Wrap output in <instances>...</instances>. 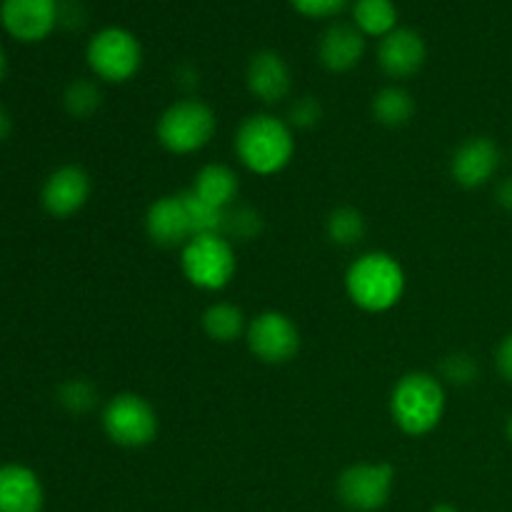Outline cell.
I'll return each mask as SVG.
<instances>
[{
    "label": "cell",
    "mask_w": 512,
    "mask_h": 512,
    "mask_svg": "<svg viewBox=\"0 0 512 512\" xmlns=\"http://www.w3.org/2000/svg\"><path fill=\"white\" fill-rule=\"evenodd\" d=\"M325 230H328V238L333 240L335 245L350 248V245H358L360 240L365 238V218L360 210L345 205V208H335L333 213L328 215Z\"/></svg>",
    "instance_id": "obj_23"
},
{
    "label": "cell",
    "mask_w": 512,
    "mask_h": 512,
    "mask_svg": "<svg viewBox=\"0 0 512 512\" xmlns=\"http://www.w3.org/2000/svg\"><path fill=\"white\" fill-rule=\"evenodd\" d=\"M10 128H13V123H10L8 110H5L3 105H0V143H3V140L8 138V135H10Z\"/></svg>",
    "instance_id": "obj_32"
},
{
    "label": "cell",
    "mask_w": 512,
    "mask_h": 512,
    "mask_svg": "<svg viewBox=\"0 0 512 512\" xmlns=\"http://www.w3.org/2000/svg\"><path fill=\"white\" fill-rule=\"evenodd\" d=\"M235 153L250 173L275 175L293 158V130L275 115L255 113L240 123L235 133Z\"/></svg>",
    "instance_id": "obj_1"
},
{
    "label": "cell",
    "mask_w": 512,
    "mask_h": 512,
    "mask_svg": "<svg viewBox=\"0 0 512 512\" xmlns=\"http://www.w3.org/2000/svg\"><path fill=\"white\" fill-rule=\"evenodd\" d=\"M190 190H193L200 200L213 205V208L228 210L233 208L235 198H238L240 180L238 175H235V170L228 168V165L210 163L195 173L193 188Z\"/></svg>",
    "instance_id": "obj_18"
},
{
    "label": "cell",
    "mask_w": 512,
    "mask_h": 512,
    "mask_svg": "<svg viewBox=\"0 0 512 512\" xmlns=\"http://www.w3.org/2000/svg\"><path fill=\"white\" fill-rule=\"evenodd\" d=\"M85 58H88L90 70L100 80H105V83H125L140 70L143 48H140V40L130 30L110 25V28H103L90 38Z\"/></svg>",
    "instance_id": "obj_6"
},
{
    "label": "cell",
    "mask_w": 512,
    "mask_h": 512,
    "mask_svg": "<svg viewBox=\"0 0 512 512\" xmlns=\"http://www.w3.org/2000/svg\"><path fill=\"white\" fill-rule=\"evenodd\" d=\"M145 230L148 238L153 240L158 248H183L190 238V218L185 210L183 198L178 195H163L155 203H150L148 213H145Z\"/></svg>",
    "instance_id": "obj_13"
},
{
    "label": "cell",
    "mask_w": 512,
    "mask_h": 512,
    "mask_svg": "<svg viewBox=\"0 0 512 512\" xmlns=\"http://www.w3.org/2000/svg\"><path fill=\"white\" fill-rule=\"evenodd\" d=\"M0 23L20 43H38L58 25V0H3Z\"/></svg>",
    "instance_id": "obj_10"
},
{
    "label": "cell",
    "mask_w": 512,
    "mask_h": 512,
    "mask_svg": "<svg viewBox=\"0 0 512 512\" xmlns=\"http://www.w3.org/2000/svg\"><path fill=\"white\" fill-rule=\"evenodd\" d=\"M245 80H248L250 93L268 105L288 98L290 88H293V75H290L288 63L275 50H258L250 58Z\"/></svg>",
    "instance_id": "obj_15"
},
{
    "label": "cell",
    "mask_w": 512,
    "mask_h": 512,
    "mask_svg": "<svg viewBox=\"0 0 512 512\" xmlns=\"http://www.w3.org/2000/svg\"><path fill=\"white\" fill-rule=\"evenodd\" d=\"M495 198H498V203L503 205L505 210H510L512 213V175H508V178L498 185V190H495Z\"/></svg>",
    "instance_id": "obj_31"
},
{
    "label": "cell",
    "mask_w": 512,
    "mask_h": 512,
    "mask_svg": "<svg viewBox=\"0 0 512 512\" xmlns=\"http://www.w3.org/2000/svg\"><path fill=\"white\" fill-rule=\"evenodd\" d=\"M250 353L270 365L288 363L300 350V333L293 320L278 310H265L255 315L245 330Z\"/></svg>",
    "instance_id": "obj_9"
},
{
    "label": "cell",
    "mask_w": 512,
    "mask_h": 512,
    "mask_svg": "<svg viewBox=\"0 0 512 512\" xmlns=\"http://www.w3.org/2000/svg\"><path fill=\"white\" fill-rule=\"evenodd\" d=\"M103 428L123 448H145L158 438V415L140 395L120 393L103 408Z\"/></svg>",
    "instance_id": "obj_7"
},
{
    "label": "cell",
    "mask_w": 512,
    "mask_h": 512,
    "mask_svg": "<svg viewBox=\"0 0 512 512\" xmlns=\"http://www.w3.org/2000/svg\"><path fill=\"white\" fill-rule=\"evenodd\" d=\"M260 230H263V218H260L258 210L248 208V205L228 208V213H225V238L253 240L258 238Z\"/></svg>",
    "instance_id": "obj_25"
},
{
    "label": "cell",
    "mask_w": 512,
    "mask_h": 512,
    "mask_svg": "<svg viewBox=\"0 0 512 512\" xmlns=\"http://www.w3.org/2000/svg\"><path fill=\"white\" fill-rule=\"evenodd\" d=\"M320 115H323V108H320L318 100L313 95H303L290 108V123L298 125V128H313L320 123Z\"/></svg>",
    "instance_id": "obj_28"
},
{
    "label": "cell",
    "mask_w": 512,
    "mask_h": 512,
    "mask_svg": "<svg viewBox=\"0 0 512 512\" xmlns=\"http://www.w3.org/2000/svg\"><path fill=\"white\" fill-rule=\"evenodd\" d=\"M353 18L360 33L375 38H385L398 28V8L393 0H355Z\"/></svg>",
    "instance_id": "obj_19"
},
{
    "label": "cell",
    "mask_w": 512,
    "mask_h": 512,
    "mask_svg": "<svg viewBox=\"0 0 512 512\" xmlns=\"http://www.w3.org/2000/svg\"><path fill=\"white\" fill-rule=\"evenodd\" d=\"M395 470L388 463L350 465L338 478V498L355 512H375L385 508L393 493Z\"/></svg>",
    "instance_id": "obj_8"
},
{
    "label": "cell",
    "mask_w": 512,
    "mask_h": 512,
    "mask_svg": "<svg viewBox=\"0 0 512 512\" xmlns=\"http://www.w3.org/2000/svg\"><path fill=\"white\" fill-rule=\"evenodd\" d=\"M500 168V148L495 140L485 138V135H475L465 143L458 145L450 160V173H453L455 183L463 188L473 190L488 183Z\"/></svg>",
    "instance_id": "obj_12"
},
{
    "label": "cell",
    "mask_w": 512,
    "mask_h": 512,
    "mask_svg": "<svg viewBox=\"0 0 512 512\" xmlns=\"http://www.w3.org/2000/svg\"><path fill=\"white\" fill-rule=\"evenodd\" d=\"M290 3L300 15H308V18H333L350 0H290Z\"/></svg>",
    "instance_id": "obj_29"
},
{
    "label": "cell",
    "mask_w": 512,
    "mask_h": 512,
    "mask_svg": "<svg viewBox=\"0 0 512 512\" xmlns=\"http://www.w3.org/2000/svg\"><path fill=\"white\" fill-rule=\"evenodd\" d=\"M505 433H508V440L512 443V415L508 418V425H505Z\"/></svg>",
    "instance_id": "obj_35"
},
{
    "label": "cell",
    "mask_w": 512,
    "mask_h": 512,
    "mask_svg": "<svg viewBox=\"0 0 512 512\" xmlns=\"http://www.w3.org/2000/svg\"><path fill=\"white\" fill-rule=\"evenodd\" d=\"M63 103L73 118H90L103 103V95H100L98 85L90 83V80H75L65 90Z\"/></svg>",
    "instance_id": "obj_24"
},
{
    "label": "cell",
    "mask_w": 512,
    "mask_h": 512,
    "mask_svg": "<svg viewBox=\"0 0 512 512\" xmlns=\"http://www.w3.org/2000/svg\"><path fill=\"white\" fill-rule=\"evenodd\" d=\"M203 330L215 343H233L248 330V325L238 305L215 303L203 313Z\"/></svg>",
    "instance_id": "obj_21"
},
{
    "label": "cell",
    "mask_w": 512,
    "mask_h": 512,
    "mask_svg": "<svg viewBox=\"0 0 512 512\" xmlns=\"http://www.w3.org/2000/svg\"><path fill=\"white\" fill-rule=\"evenodd\" d=\"M430 512H460V510L453 508V505H448V503H440V505H435Z\"/></svg>",
    "instance_id": "obj_33"
},
{
    "label": "cell",
    "mask_w": 512,
    "mask_h": 512,
    "mask_svg": "<svg viewBox=\"0 0 512 512\" xmlns=\"http://www.w3.org/2000/svg\"><path fill=\"white\" fill-rule=\"evenodd\" d=\"M480 368L478 363H475L473 355L468 353H453L445 358L443 363V375L448 383L453 385H470L475 383V378H478Z\"/></svg>",
    "instance_id": "obj_27"
},
{
    "label": "cell",
    "mask_w": 512,
    "mask_h": 512,
    "mask_svg": "<svg viewBox=\"0 0 512 512\" xmlns=\"http://www.w3.org/2000/svg\"><path fill=\"white\" fill-rule=\"evenodd\" d=\"M350 300L368 313H385L405 293L403 265L388 253H365L345 273Z\"/></svg>",
    "instance_id": "obj_3"
},
{
    "label": "cell",
    "mask_w": 512,
    "mask_h": 512,
    "mask_svg": "<svg viewBox=\"0 0 512 512\" xmlns=\"http://www.w3.org/2000/svg\"><path fill=\"white\" fill-rule=\"evenodd\" d=\"M58 400L63 403L65 410L83 415L95 408V403H98V390H95V385L88 383V380L75 378L60 385Z\"/></svg>",
    "instance_id": "obj_26"
},
{
    "label": "cell",
    "mask_w": 512,
    "mask_h": 512,
    "mask_svg": "<svg viewBox=\"0 0 512 512\" xmlns=\"http://www.w3.org/2000/svg\"><path fill=\"white\" fill-rule=\"evenodd\" d=\"M43 503V485L33 470L18 463L0 468V512H40Z\"/></svg>",
    "instance_id": "obj_17"
},
{
    "label": "cell",
    "mask_w": 512,
    "mask_h": 512,
    "mask_svg": "<svg viewBox=\"0 0 512 512\" xmlns=\"http://www.w3.org/2000/svg\"><path fill=\"white\" fill-rule=\"evenodd\" d=\"M373 115L378 123L388 125V128H403L415 115L413 95L398 85L378 90L373 98Z\"/></svg>",
    "instance_id": "obj_20"
},
{
    "label": "cell",
    "mask_w": 512,
    "mask_h": 512,
    "mask_svg": "<svg viewBox=\"0 0 512 512\" xmlns=\"http://www.w3.org/2000/svg\"><path fill=\"white\" fill-rule=\"evenodd\" d=\"M180 268L200 290H223L233 280L235 253L225 235H195L180 248Z\"/></svg>",
    "instance_id": "obj_5"
},
{
    "label": "cell",
    "mask_w": 512,
    "mask_h": 512,
    "mask_svg": "<svg viewBox=\"0 0 512 512\" xmlns=\"http://www.w3.org/2000/svg\"><path fill=\"white\" fill-rule=\"evenodd\" d=\"M3 75H5V53L3 48H0V80H3Z\"/></svg>",
    "instance_id": "obj_34"
},
{
    "label": "cell",
    "mask_w": 512,
    "mask_h": 512,
    "mask_svg": "<svg viewBox=\"0 0 512 512\" xmlns=\"http://www.w3.org/2000/svg\"><path fill=\"white\" fill-rule=\"evenodd\" d=\"M180 198H183L185 210H188L193 238L195 235H223L225 213H228V210L213 208V205H208L205 200H200L193 190L180 193Z\"/></svg>",
    "instance_id": "obj_22"
},
{
    "label": "cell",
    "mask_w": 512,
    "mask_h": 512,
    "mask_svg": "<svg viewBox=\"0 0 512 512\" xmlns=\"http://www.w3.org/2000/svg\"><path fill=\"white\" fill-rule=\"evenodd\" d=\"M160 145L175 155L198 153L200 148L213 140L215 135V113L203 100L183 98L175 100L158 120Z\"/></svg>",
    "instance_id": "obj_4"
},
{
    "label": "cell",
    "mask_w": 512,
    "mask_h": 512,
    "mask_svg": "<svg viewBox=\"0 0 512 512\" xmlns=\"http://www.w3.org/2000/svg\"><path fill=\"white\" fill-rule=\"evenodd\" d=\"M495 365H498V373L512 383V333L500 340L498 350H495Z\"/></svg>",
    "instance_id": "obj_30"
},
{
    "label": "cell",
    "mask_w": 512,
    "mask_h": 512,
    "mask_svg": "<svg viewBox=\"0 0 512 512\" xmlns=\"http://www.w3.org/2000/svg\"><path fill=\"white\" fill-rule=\"evenodd\" d=\"M90 198V178L78 165H63L53 170L40 190V203L53 218H70L78 213Z\"/></svg>",
    "instance_id": "obj_11"
},
{
    "label": "cell",
    "mask_w": 512,
    "mask_h": 512,
    "mask_svg": "<svg viewBox=\"0 0 512 512\" xmlns=\"http://www.w3.org/2000/svg\"><path fill=\"white\" fill-rule=\"evenodd\" d=\"M443 413L445 390L433 373L415 370L395 383L390 395V415L405 435L413 438L428 435L430 430L438 428Z\"/></svg>",
    "instance_id": "obj_2"
},
{
    "label": "cell",
    "mask_w": 512,
    "mask_h": 512,
    "mask_svg": "<svg viewBox=\"0 0 512 512\" xmlns=\"http://www.w3.org/2000/svg\"><path fill=\"white\" fill-rule=\"evenodd\" d=\"M365 35L358 25L335 23L323 33L318 43V58L330 73H348L363 60Z\"/></svg>",
    "instance_id": "obj_16"
},
{
    "label": "cell",
    "mask_w": 512,
    "mask_h": 512,
    "mask_svg": "<svg viewBox=\"0 0 512 512\" xmlns=\"http://www.w3.org/2000/svg\"><path fill=\"white\" fill-rule=\"evenodd\" d=\"M428 58L425 40L410 28H395L378 45V63L385 75L395 80L413 78Z\"/></svg>",
    "instance_id": "obj_14"
}]
</instances>
